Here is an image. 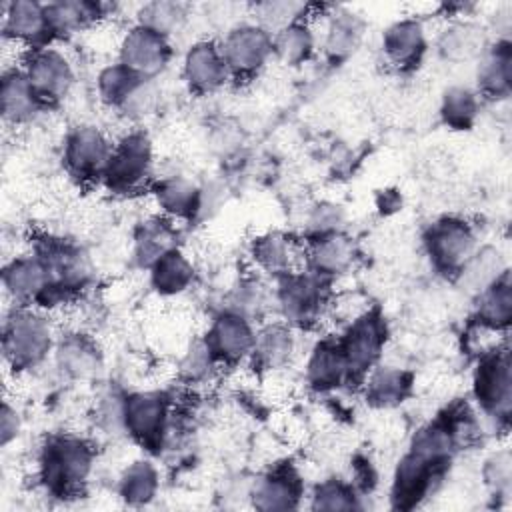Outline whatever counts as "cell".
Returning a JSON list of instances; mask_svg holds the SVG:
<instances>
[{
  "label": "cell",
  "instance_id": "obj_1",
  "mask_svg": "<svg viewBox=\"0 0 512 512\" xmlns=\"http://www.w3.org/2000/svg\"><path fill=\"white\" fill-rule=\"evenodd\" d=\"M94 468L92 446L78 436L50 438L38 460V476L46 492L58 498L76 496Z\"/></svg>",
  "mask_w": 512,
  "mask_h": 512
},
{
  "label": "cell",
  "instance_id": "obj_2",
  "mask_svg": "<svg viewBox=\"0 0 512 512\" xmlns=\"http://www.w3.org/2000/svg\"><path fill=\"white\" fill-rule=\"evenodd\" d=\"M56 338L48 316L32 306H14L2 324V352L8 366L28 370L54 352Z\"/></svg>",
  "mask_w": 512,
  "mask_h": 512
},
{
  "label": "cell",
  "instance_id": "obj_3",
  "mask_svg": "<svg viewBox=\"0 0 512 512\" xmlns=\"http://www.w3.org/2000/svg\"><path fill=\"white\" fill-rule=\"evenodd\" d=\"M448 466L450 458H436L408 448L394 470L390 490L392 506L400 510L416 508L442 482Z\"/></svg>",
  "mask_w": 512,
  "mask_h": 512
},
{
  "label": "cell",
  "instance_id": "obj_4",
  "mask_svg": "<svg viewBox=\"0 0 512 512\" xmlns=\"http://www.w3.org/2000/svg\"><path fill=\"white\" fill-rule=\"evenodd\" d=\"M154 148L146 132L132 130L114 142L102 182L112 192L140 190L152 176Z\"/></svg>",
  "mask_w": 512,
  "mask_h": 512
},
{
  "label": "cell",
  "instance_id": "obj_5",
  "mask_svg": "<svg viewBox=\"0 0 512 512\" xmlns=\"http://www.w3.org/2000/svg\"><path fill=\"white\" fill-rule=\"evenodd\" d=\"M386 324L378 312L366 310L348 322L346 332L338 342L346 362L348 382L364 380L366 374L378 364L386 344Z\"/></svg>",
  "mask_w": 512,
  "mask_h": 512
},
{
  "label": "cell",
  "instance_id": "obj_6",
  "mask_svg": "<svg viewBox=\"0 0 512 512\" xmlns=\"http://www.w3.org/2000/svg\"><path fill=\"white\" fill-rule=\"evenodd\" d=\"M20 70L44 106L62 100L74 84L72 62L64 52L52 46L26 50L20 60Z\"/></svg>",
  "mask_w": 512,
  "mask_h": 512
},
{
  "label": "cell",
  "instance_id": "obj_7",
  "mask_svg": "<svg viewBox=\"0 0 512 512\" xmlns=\"http://www.w3.org/2000/svg\"><path fill=\"white\" fill-rule=\"evenodd\" d=\"M276 304L290 326H310L322 316L328 304L324 278L296 270L278 276Z\"/></svg>",
  "mask_w": 512,
  "mask_h": 512
},
{
  "label": "cell",
  "instance_id": "obj_8",
  "mask_svg": "<svg viewBox=\"0 0 512 512\" xmlns=\"http://www.w3.org/2000/svg\"><path fill=\"white\" fill-rule=\"evenodd\" d=\"M424 242L434 268L448 276H456L476 252V234L472 226L456 216L436 220L428 228Z\"/></svg>",
  "mask_w": 512,
  "mask_h": 512
},
{
  "label": "cell",
  "instance_id": "obj_9",
  "mask_svg": "<svg viewBox=\"0 0 512 512\" xmlns=\"http://www.w3.org/2000/svg\"><path fill=\"white\" fill-rule=\"evenodd\" d=\"M114 142L92 124H80L66 134L64 166L78 182H102Z\"/></svg>",
  "mask_w": 512,
  "mask_h": 512
},
{
  "label": "cell",
  "instance_id": "obj_10",
  "mask_svg": "<svg viewBox=\"0 0 512 512\" xmlns=\"http://www.w3.org/2000/svg\"><path fill=\"white\" fill-rule=\"evenodd\" d=\"M170 420V406L164 394L156 390H140L124 396L126 434L140 446L156 450L162 446Z\"/></svg>",
  "mask_w": 512,
  "mask_h": 512
},
{
  "label": "cell",
  "instance_id": "obj_11",
  "mask_svg": "<svg viewBox=\"0 0 512 512\" xmlns=\"http://www.w3.org/2000/svg\"><path fill=\"white\" fill-rule=\"evenodd\" d=\"M220 50L230 76L250 78L272 58V34L256 22L238 24L226 32Z\"/></svg>",
  "mask_w": 512,
  "mask_h": 512
},
{
  "label": "cell",
  "instance_id": "obj_12",
  "mask_svg": "<svg viewBox=\"0 0 512 512\" xmlns=\"http://www.w3.org/2000/svg\"><path fill=\"white\" fill-rule=\"evenodd\" d=\"M474 394L480 406L498 420H508L512 408V368L506 348L480 356L474 372Z\"/></svg>",
  "mask_w": 512,
  "mask_h": 512
},
{
  "label": "cell",
  "instance_id": "obj_13",
  "mask_svg": "<svg viewBox=\"0 0 512 512\" xmlns=\"http://www.w3.org/2000/svg\"><path fill=\"white\" fill-rule=\"evenodd\" d=\"M168 38L134 24L118 44V62L144 80H154L170 60Z\"/></svg>",
  "mask_w": 512,
  "mask_h": 512
},
{
  "label": "cell",
  "instance_id": "obj_14",
  "mask_svg": "<svg viewBox=\"0 0 512 512\" xmlns=\"http://www.w3.org/2000/svg\"><path fill=\"white\" fill-rule=\"evenodd\" d=\"M204 340L218 364H238L252 356L256 344V328L248 316L226 310L212 320Z\"/></svg>",
  "mask_w": 512,
  "mask_h": 512
},
{
  "label": "cell",
  "instance_id": "obj_15",
  "mask_svg": "<svg viewBox=\"0 0 512 512\" xmlns=\"http://www.w3.org/2000/svg\"><path fill=\"white\" fill-rule=\"evenodd\" d=\"M2 286L16 306H40L52 286V276L38 254H26L4 264Z\"/></svg>",
  "mask_w": 512,
  "mask_h": 512
},
{
  "label": "cell",
  "instance_id": "obj_16",
  "mask_svg": "<svg viewBox=\"0 0 512 512\" xmlns=\"http://www.w3.org/2000/svg\"><path fill=\"white\" fill-rule=\"evenodd\" d=\"M2 32L4 40L24 46L26 50L48 46L52 38L46 4L36 0H12L2 4Z\"/></svg>",
  "mask_w": 512,
  "mask_h": 512
},
{
  "label": "cell",
  "instance_id": "obj_17",
  "mask_svg": "<svg viewBox=\"0 0 512 512\" xmlns=\"http://www.w3.org/2000/svg\"><path fill=\"white\" fill-rule=\"evenodd\" d=\"M182 78L196 94H212L220 90L232 78L220 44L212 40L194 42L182 58Z\"/></svg>",
  "mask_w": 512,
  "mask_h": 512
},
{
  "label": "cell",
  "instance_id": "obj_18",
  "mask_svg": "<svg viewBox=\"0 0 512 512\" xmlns=\"http://www.w3.org/2000/svg\"><path fill=\"white\" fill-rule=\"evenodd\" d=\"M428 46L426 28L418 18H402L392 22L382 34V52L398 70H410L424 58Z\"/></svg>",
  "mask_w": 512,
  "mask_h": 512
},
{
  "label": "cell",
  "instance_id": "obj_19",
  "mask_svg": "<svg viewBox=\"0 0 512 512\" xmlns=\"http://www.w3.org/2000/svg\"><path fill=\"white\" fill-rule=\"evenodd\" d=\"M302 498V480L288 468L278 466L262 474L250 488L252 506L258 510H292Z\"/></svg>",
  "mask_w": 512,
  "mask_h": 512
},
{
  "label": "cell",
  "instance_id": "obj_20",
  "mask_svg": "<svg viewBox=\"0 0 512 512\" xmlns=\"http://www.w3.org/2000/svg\"><path fill=\"white\" fill-rule=\"evenodd\" d=\"M42 108L44 104L34 94L20 66L6 68L2 72V84H0V112H2L4 124L14 128L24 126L32 122Z\"/></svg>",
  "mask_w": 512,
  "mask_h": 512
},
{
  "label": "cell",
  "instance_id": "obj_21",
  "mask_svg": "<svg viewBox=\"0 0 512 512\" xmlns=\"http://www.w3.org/2000/svg\"><path fill=\"white\" fill-rule=\"evenodd\" d=\"M356 242L354 238L346 236L342 230L310 238L306 248V260L310 272L328 278L336 274H344L356 260Z\"/></svg>",
  "mask_w": 512,
  "mask_h": 512
},
{
  "label": "cell",
  "instance_id": "obj_22",
  "mask_svg": "<svg viewBox=\"0 0 512 512\" xmlns=\"http://www.w3.org/2000/svg\"><path fill=\"white\" fill-rule=\"evenodd\" d=\"M54 362L62 374L72 380H92L102 372V352L98 344L84 334H66L56 340Z\"/></svg>",
  "mask_w": 512,
  "mask_h": 512
},
{
  "label": "cell",
  "instance_id": "obj_23",
  "mask_svg": "<svg viewBox=\"0 0 512 512\" xmlns=\"http://www.w3.org/2000/svg\"><path fill=\"white\" fill-rule=\"evenodd\" d=\"M252 260L260 270L278 278L296 270L300 252L290 236L270 230L252 242Z\"/></svg>",
  "mask_w": 512,
  "mask_h": 512
},
{
  "label": "cell",
  "instance_id": "obj_24",
  "mask_svg": "<svg viewBox=\"0 0 512 512\" xmlns=\"http://www.w3.org/2000/svg\"><path fill=\"white\" fill-rule=\"evenodd\" d=\"M154 198L168 220H188L202 206L200 188L184 176L162 178L154 186Z\"/></svg>",
  "mask_w": 512,
  "mask_h": 512
},
{
  "label": "cell",
  "instance_id": "obj_25",
  "mask_svg": "<svg viewBox=\"0 0 512 512\" xmlns=\"http://www.w3.org/2000/svg\"><path fill=\"white\" fill-rule=\"evenodd\" d=\"M306 382L316 392H330L348 382V370L338 342H320L306 362Z\"/></svg>",
  "mask_w": 512,
  "mask_h": 512
},
{
  "label": "cell",
  "instance_id": "obj_26",
  "mask_svg": "<svg viewBox=\"0 0 512 512\" xmlns=\"http://www.w3.org/2000/svg\"><path fill=\"white\" fill-rule=\"evenodd\" d=\"M412 388V374L398 366L376 364L364 378L366 402L376 408H390L400 404Z\"/></svg>",
  "mask_w": 512,
  "mask_h": 512
},
{
  "label": "cell",
  "instance_id": "obj_27",
  "mask_svg": "<svg viewBox=\"0 0 512 512\" xmlns=\"http://www.w3.org/2000/svg\"><path fill=\"white\" fill-rule=\"evenodd\" d=\"M478 90L488 98H506L512 82V50L510 42L500 40L480 54Z\"/></svg>",
  "mask_w": 512,
  "mask_h": 512
},
{
  "label": "cell",
  "instance_id": "obj_28",
  "mask_svg": "<svg viewBox=\"0 0 512 512\" xmlns=\"http://www.w3.org/2000/svg\"><path fill=\"white\" fill-rule=\"evenodd\" d=\"M296 350V338L288 322H272L256 330L252 360L264 370H276L288 364Z\"/></svg>",
  "mask_w": 512,
  "mask_h": 512
},
{
  "label": "cell",
  "instance_id": "obj_29",
  "mask_svg": "<svg viewBox=\"0 0 512 512\" xmlns=\"http://www.w3.org/2000/svg\"><path fill=\"white\" fill-rule=\"evenodd\" d=\"M476 318L480 328L492 332L508 328L512 318V282L508 268L478 294Z\"/></svg>",
  "mask_w": 512,
  "mask_h": 512
},
{
  "label": "cell",
  "instance_id": "obj_30",
  "mask_svg": "<svg viewBox=\"0 0 512 512\" xmlns=\"http://www.w3.org/2000/svg\"><path fill=\"white\" fill-rule=\"evenodd\" d=\"M150 286L160 296H178L194 282V266L188 256L174 248L156 260L150 268Z\"/></svg>",
  "mask_w": 512,
  "mask_h": 512
},
{
  "label": "cell",
  "instance_id": "obj_31",
  "mask_svg": "<svg viewBox=\"0 0 512 512\" xmlns=\"http://www.w3.org/2000/svg\"><path fill=\"white\" fill-rule=\"evenodd\" d=\"M438 52L450 62H464L480 56L484 52V30L470 20H454L440 32Z\"/></svg>",
  "mask_w": 512,
  "mask_h": 512
},
{
  "label": "cell",
  "instance_id": "obj_32",
  "mask_svg": "<svg viewBox=\"0 0 512 512\" xmlns=\"http://www.w3.org/2000/svg\"><path fill=\"white\" fill-rule=\"evenodd\" d=\"M178 248L176 232L170 220L152 218L140 224L134 234V260L142 268H150L166 252Z\"/></svg>",
  "mask_w": 512,
  "mask_h": 512
},
{
  "label": "cell",
  "instance_id": "obj_33",
  "mask_svg": "<svg viewBox=\"0 0 512 512\" xmlns=\"http://www.w3.org/2000/svg\"><path fill=\"white\" fill-rule=\"evenodd\" d=\"M46 16L52 36L74 34L104 16V6L82 0H58L46 4Z\"/></svg>",
  "mask_w": 512,
  "mask_h": 512
},
{
  "label": "cell",
  "instance_id": "obj_34",
  "mask_svg": "<svg viewBox=\"0 0 512 512\" xmlns=\"http://www.w3.org/2000/svg\"><path fill=\"white\" fill-rule=\"evenodd\" d=\"M364 22L354 12H336L332 14L326 32H324V50L332 60L348 58L362 42Z\"/></svg>",
  "mask_w": 512,
  "mask_h": 512
},
{
  "label": "cell",
  "instance_id": "obj_35",
  "mask_svg": "<svg viewBox=\"0 0 512 512\" xmlns=\"http://www.w3.org/2000/svg\"><path fill=\"white\" fill-rule=\"evenodd\" d=\"M160 486L158 470L150 460H134L118 480V494L128 506H146L154 500Z\"/></svg>",
  "mask_w": 512,
  "mask_h": 512
},
{
  "label": "cell",
  "instance_id": "obj_36",
  "mask_svg": "<svg viewBox=\"0 0 512 512\" xmlns=\"http://www.w3.org/2000/svg\"><path fill=\"white\" fill-rule=\"evenodd\" d=\"M314 46V32L304 20H296L272 36V56L286 66L304 64L312 56Z\"/></svg>",
  "mask_w": 512,
  "mask_h": 512
},
{
  "label": "cell",
  "instance_id": "obj_37",
  "mask_svg": "<svg viewBox=\"0 0 512 512\" xmlns=\"http://www.w3.org/2000/svg\"><path fill=\"white\" fill-rule=\"evenodd\" d=\"M144 82L138 74L128 70L124 64L114 62L104 66L96 76V90L100 100L116 110H122V106L128 102V98L134 94V90Z\"/></svg>",
  "mask_w": 512,
  "mask_h": 512
},
{
  "label": "cell",
  "instance_id": "obj_38",
  "mask_svg": "<svg viewBox=\"0 0 512 512\" xmlns=\"http://www.w3.org/2000/svg\"><path fill=\"white\" fill-rule=\"evenodd\" d=\"M188 18V6L176 0H152L138 8L136 24L164 38L178 32Z\"/></svg>",
  "mask_w": 512,
  "mask_h": 512
},
{
  "label": "cell",
  "instance_id": "obj_39",
  "mask_svg": "<svg viewBox=\"0 0 512 512\" xmlns=\"http://www.w3.org/2000/svg\"><path fill=\"white\" fill-rule=\"evenodd\" d=\"M506 270L502 254L498 248L486 246L482 250H476L468 262L462 266V270L456 274L460 284L474 292L480 294L486 286H490L502 272Z\"/></svg>",
  "mask_w": 512,
  "mask_h": 512
},
{
  "label": "cell",
  "instance_id": "obj_40",
  "mask_svg": "<svg viewBox=\"0 0 512 512\" xmlns=\"http://www.w3.org/2000/svg\"><path fill=\"white\" fill-rule=\"evenodd\" d=\"M478 114V94L466 86H450L440 100V116L454 130H468Z\"/></svg>",
  "mask_w": 512,
  "mask_h": 512
},
{
  "label": "cell",
  "instance_id": "obj_41",
  "mask_svg": "<svg viewBox=\"0 0 512 512\" xmlns=\"http://www.w3.org/2000/svg\"><path fill=\"white\" fill-rule=\"evenodd\" d=\"M306 12L304 4L290 2V0H276V2H262L254 6V18L256 24L262 26L272 36L280 32L282 28L294 24L296 20H302V14Z\"/></svg>",
  "mask_w": 512,
  "mask_h": 512
},
{
  "label": "cell",
  "instance_id": "obj_42",
  "mask_svg": "<svg viewBox=\"0 0 512 512\" xmlns=\"http://www.w3.org/2000/svg\"><path fill=\"white\" fill-rule=\"evenodd\" d=\"M310 506L314 510H354L360 508V496L354 488L342 480L330 478L320 482L312 492Z\"/></svg>",
  "mask_w": 512,
  "mask_h": 512
},
{
  "label": "cell",
  "instance_id": "obj_43",
  "mask_svg": "<svg viewBox=\"0 0 512 512\" xmlns=\"http://www.w3.org/2000/svg\"><path fill=\"white\" fill-rule=\"evenodd\" d=\"M216 366H218V362H216L210 346L206 344V340H196L188 346L186 354L180 360V374L188 382H202V380L210 378V374L214 372Z\"/></svg>",
  "mask_w": 512,
  "mask_h": 512
},
{
  "label": "cell",
  "instance_id": "obj_44",
  "mask_svg": "<svg viewBox=\"0 0 512 512\" xmlns=\"http://www.w3.org/2000/svg\"><path fill=\"white\" fill-rule=\"evenodd\" d=\"M96 422L100 430L108 436H120L126 434L124 424V396L116 392H108L100 398L96 408Z\"/></svg>",
  "mask_w": 512,
  "mask_h": 512
},
{
  "label": "cell",
  "instance_id": "obj_45",
  "mask_svg": "<svg viewBox=\"0 0 512 512\" xmlns=\"http://www.w3.org/2000/svg\"><path fill=\"white\" fill-rule=\"evenodd\" d=\"M344 224V208L332 202H322L312 208L308 216V232L310 238L340 232Z\"/></svg>",
  "mask_w": 512,
  "mask_h": 512
},
{
  "label": "cell",
  "instance_id": "obj_46",
  "mask_svg": "<svg viewBox=\"0 0 512 512\" xmlns=\"http://www.w3.org/2000/svg\"><path fill=\"white\" fill-rule=\"evenodd\" d=\"M156 104V90L152 86V80H144L134 94L128 98V102L122 106L120 112H124L130 118H144L154 110Z\"/></svg>",
  "mask_w": 512,
  "mask_h": 512
},
{
  "label": "cell",
  "instance_id": "obj_47",
  "mask_svg": "<svg viewBox=\"0 0 512 512\" xmlns=\"http://www.w3.org/2000/svg\"><path fill=\"white\" fill-rule=\"evenodd\" d=\"M20 430H22V418L18 410L8 400H4L2 414H0V444L4 448L12 444L18 438Z\"/></svg>",
  "mask_w": 512,
  "mask_h": 512
}]
</instances>
